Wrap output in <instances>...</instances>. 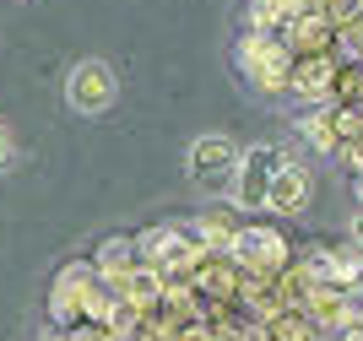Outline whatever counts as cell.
Wrapping results in <instances>:
<instances>
[{
    "label": "cell",
    "mask_w": 363,
    "mask_h": 341,
    "mask_svg": "<svg viewBox=\"0 0 363 341\" xmlns=\"http://www.w3.org/2000/svg\"><path fill=\"white\" fill-rule=\"evenodd\" d=\"M233 65L260 98H288V82H293V49L282 33H244L233 44Z\"/></svg>",
    "instance_id": "1"
},
{
    "label": "cell",
    "mask_w": 363,
    "mask_h": 341,
    "mask_svg": "<svg viewBox=\"0 0 363 341\" xmlns=\"http://www.w3.org/2000/svg\"><path fill=\"white\" fill-rule=\"evenodd\" d=\"M104 293V276L92 271V260H76V266H60L55 287H49V320L55 330H76L92 320V303Z\"/></svg>",
    "instance_id": "2"
},
{
    "label": "cell",
    "mask_w": 363,
    "mask_h": 341,
    "mask_svg": "<svg viewBox=\"0 0 363 341\" xmlns=\"http://www.w3.org/2000/svg\"><path fill=\"white\" fill-rule=\"evenodd\" d=\"M233 260H239L244 276H255V282H277L298 255H293V244H288L282 228H272V223H244L239 244H233Z\"/></svg>",
    "instance_id": "3"
},
{
    "label": "cell",
    "mask_w": 363,
    "mask_h": 341,
    "mask_svg": "<svg viewBox=\"0 0 363 341\" xmlns=\"http://www.w3.org/2000/svg\"><path fill=\"white\" fill-rule=\"evenodd\" d=\"M293 152L277 147V141H255V147H244V163L239 174H233V206L250 217V211H266V201H272V184L277 174H282V163H288Z\"/></svg>",
    "instance_id": "4"
},
{
    "label": "cell",
    "mask_w": 363,
    "mask_h": 341,
    "mask_svg": "<svg viewBox=\"0 0 363 341\" xmlns=\"http://www.w3.org/2000/svg\"><path fill=\"white\" fill-rule=\"evenodd\" d=\"M65 104L82 119H104L108 108L120 104V71L108 60H76L65 71Z\"/></svg>",
    "instance_id": "5"
},
{
    "label": "cell",
    "mask_w": 363,
    "mask_h": 341,
    "mask_svg": "<svg viewBox=\"0 0 363 341\" xmlns=\"http://www.w3.org/2000/svg\"><path fill=\"white\" fill-rule=\"evenodd\" d=\"M298 266L315 287H352L363 293V250L358 244H303Z\"/></svg>",
    "instance_id": "6"
},
{
    "label": "cell",
    "mask_w": 363,
    "mask_h": 341,
    "mask_svg": "<svg viewBox=\"0 0 363 341\" xmlns=\"http://www.w3.org/2000/svg\"><path fill=\"white\" fill-rule=\"evenodd\" d=\"M303 314L320 325V336L363 330V293H352V287H309L303 293Z\"/></svg>",
    "instance_id": "7"
},
{
    "label": "cell",
    "mask_w": 363,
    "mask_h": 341,
    "mask_svg": "<svg viewBox=\"0 0 363 341\" xmlns=\"http://www.w3.org/2000/svg\"><path fill=\"white\" fill-rule=\"evenodd\" d=\"M244 163V147L233 141V135H196L190 141V152H184V168H190V179H201V184H217V179H233Z\"/></svg>",
    "instance_id": "8"
},
{
    "label": "cell",
    "mask_w": 363,
    "mask_h": 341,
    "mask_svg": "<svg viewBox=\"0 0 363 341\" xmlns=\"http://www.w3.org/2000/svg\"><path fill=\"white\" fill-rule=\"evenodd\" d=\"M336 76H342V60H336V55H293L288 98H303V104H331Z\"/></svg>",
    "instance_id": "9"
},
{
    "label": "cell",
    "mask_w": 363,
    "mask_h": 341,
    "mask_svg": "<svg viewBox=\"0 0 363 341\" xmlns=\"http://www.w3.org/2000/svg\"><path fill=\"white\" fill-rule=\"evenodd\" d=\"M309 195H315V174H309L298 157H288V163H282V174H277V184H272L266 211H277V217H298V211L309 206Z\"/></svg>",
    "instance_id": "10"
},
{
    "label": "cell",
    "mask_w": 363,
    "mask_h": 341,
    "mask_svg": "<svg viewBox=\"0 0 363 341\" xmlns=\"http://www.w3.org/2000/svg\"><path fill=\"white\" fill-rule=\"evenodd\" d=\"M201 233V244L212 255H233V244H239V233H244V211L228 201V206H201V217L190 223Z\"/></svg>",
    "instance_id": "11"
},
{
    "label": "cell",
    "mask_w": 363,
    "mask_h": 341,
    "mask_svg": "<svg viewBox=\"0 0 363 341\" xmlns=\"http://www.w3.org/2000/svg\"><path fill=\"white\" fill-rule=\"evenodd\" d=\"M141 266V255H136V233L125 238V233H108L104 244H98V255H92V271L104 276V282H120L125 271H136Z\"/></svg>",
    "instance_id": "12"
},
{
    "label": "cell",
    "mask_w": 363,
    "mask_h": 341,
    "mask_svg": "<svg viewBox=\"0 0 363 341\" xmlns=\"http://www.w3.org/2000/svg\"><path fill=\"white\" fill-rule=\"evenodd\" d=\"M298 135L309 141V147L320 152V157H336L342 152V130H336V108H309V114L298 119Z\"/></svg>",
    "instance_id": "13"
},
{
    "label": "cell",
    "mask_w": 363,
    "mask_h": 341,
    "mask_svg": "<svg viewBox=\"0 0 363 341\" xmlns=\"http://www.w3.org/2000/svg\"><path fill=\"white\" fill-rule=\"evenodd\" d=\"M260 341H325V336H320V325H315L303 309H282V314H272V320H266Z\"/></svg>",
    "instance_id": "14"
},
{
    "label": "cell",
    "mask_w": 363,
    "mask_h": 341,
    "mask_svg": "<svg viewBox=\"0 0 363 341\" xmlns=\"http://www.w3.org/2000/svg\"><path fill=\"white\" fill-rule=\"evenodd\" d=\"M11 168H16V135L0 125V174H11Z\"/></svg>",
    "instance_id": "15"
},
{
    "label": "cell",
    "mask_w": 363,
    "mask_h": 341,
    "mask_svg": "<svg viewBox=\"0 0 363 341\" xmlns=\"http://www.w3.org/2000/svg\"><path fill=\"white\" fill-rule=\"evenodd\" d=\"M347 233H352V244H358V250H363V211H358V217H352V228H347Z\"/></svg>",
    "instance_id": "16"
},
{
    "label": "cell",
    "mask_w": 363,
    "mask_h": 341,
    "mask_svg": "<svg viewBox=\"0 0 363 341\" xmlns=\"http://www.w3.org/2000/svg\"><path fill=\"white\" fill-rule=\"evenodd\" d=\"M325 341H363V330H342V336H325Z\"/></svg>",
    "instance_id": "17"
},
{
    "label": "cell",
    "mask_w": 363,
    "mask_h": 341,
    "mask_svg": "<svg viewBox=\"0 0 363 341\" xmlns=\"http://www.w3.org/2000/svg\"><path fill=\"white\" fill-rule=\"evenodd\" d=\"M352 195H358V206H363V174H352Z\"/></svg>",
    "instance_id": "18"
}]
</instances>
